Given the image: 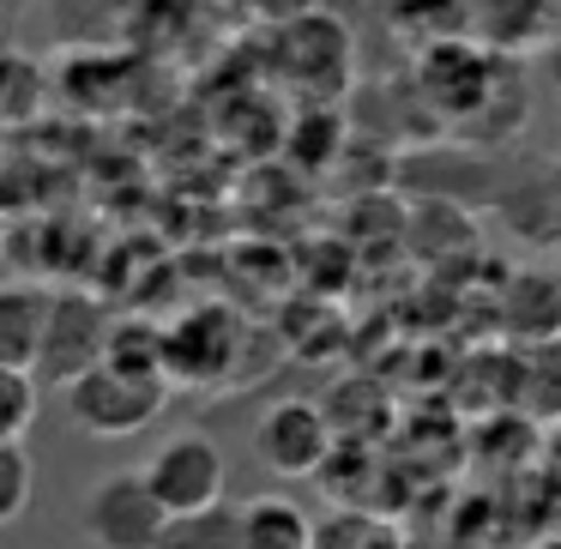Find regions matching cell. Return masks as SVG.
<instances>
[{
	"label": "cell",
	"mask_w": 561,
	"mask_h": 549,
	"mask_svg": "<svg viewBox=\"0 0 561 549\" xmlns=\"http://www.w3.org/2000/svg\"><path fill=\"white\" fill-rule=\"evenodd\" d=\"M242 537L248 549H314V519L290 495H248L242 501Z\"/></svg>",
	"instance_id": "10"
},
{
	"label": "cell",
	"mask_w": 561,
	"mask_h": 549,
	"mask_svg": "<svg viewBox=\"0 0 561 549\" xmlns=\"http://www.w3.org/2000/svg\"><path fill=\"white\" fill-rule=\"evenodd\" d=\"M31 416H37V375L0 368V447H7V441H25Z\"/></svg>",
	"instance_id": "16"
},
{
	"label": "cell",
	"mask_w": 561,
	"mask_h": 549,
	"mask_svg": "<svg viewBox=\"0 0 561 549\" xmlns=\"http://www.w3.org/2000/svg\"><path fill=\"white\" fill-rule=\"evenodd\" d=\"M103 363L122 368V375L170 380V344H163V327H151V320H122V327H110Z\"/></svg>",
	"instance_id": "12"
},
{
	"label": "cell",
	"mask_w": 561,
	"mask_h": 549,
	"mask_svg": "<svg viewBox=\"0 0 561 549\" xmlns=\"http://www.w3.org/2000/svg\"><path fill=\"white\" fill-rule=\"evenodd\" d=\"M61 404L73 416L79 435H98V441H127L139 428H151L163 411H170V380H146V375H122V368L98 363L61 387Z\"/></svg>",
	"instance_id": "1"
},
{
	"label": "cell",
	"mask_w": 561,
	"mask_h": 549,
	"mask_svg": "<svg viewBox=\"0 0 561 549\" xmlns=\"http://www.w3.org/2000/svg\"><path fill=\"white\" fill-rule=\"evenodd\" d=\"M175 513L158 501L146 471H110L85 495V537L98 549H163Z\"/></svg>",
	"instance_id": "2"
},
{
	"label": "cell",
	"mask_w": 561,
	"mask_h": 549,
	"mask_svg": "<svg viewBox=\"0 0 561 549\" xmlns=\"http://www.w3.org/2000/svg\"><path fill=\"white\" fill-rule=\"evenodd\" d=\"M163 549H248L242 537V507L218 501V507H199V513H182L163 537Z\"/></svg>",
	"instance_id": "14"
},
{
	"label": "cell",
	"mask_w": 561,
	"mask_h": 549,
	"mask_svg": "<svg viewBox=\"0 0 561 549\" xmlns=\"http://www.w3.org/2000/svg\"><path fill=\"white\" fill-rule=\"evenodd\" d=\"M513 392H519L525 416H537V423H561V339L525 344V356L513 363Z\"/></svg>",
	"instance_id": "11"
},
{
	"label": "cell",
	"mask_w": 561,
	"mask_h": 549,
	"mask_svg": "<svg viewBox=\"0 0 561 549\" xmlns=\"http://www.w3.org/2000/svg\"><path fill=\"white\" fill-rule=\"evenodd\" d=\"M549 187H556V199H561V163H556V170H549Z\"/></svg>",
	"instance_id": "18"
},
{
	"label": "cell",
	"mask_w": 561,
	"mask_h": 549,
	"mask_svg": "<svg viewBox=\"0 0 561 549\" xmlns=\"http://www.w3.org/2000/svg\"><path fill=\"white\" fill-rule=\"evenodd\" d=\"M543 459H549V465H561V423L549 428V441H543ZM556 477H561V471H556Z\"/></svg>",
	"instance_id": "17"
},
{
	"label": "cell",
	"mask_w": 561,
	"mask_h": 549,
	"mask_svg": "<svg viewBox=\"0 0 561 549\" xmlns=\"http://www.w3.org/2000/svg\"><path fill=\"white\" fill-rule=\"evenodd\" d=\"M399 175L404 187H416L423 199H440V206H489L507 187L483 151H428V158H411Z\"/></svg>",
	"instance_id": "7"
},
{
	"label": "cell",
	"mask_w": 561,
	"mask_h": 549,
	"mask_svg": "<svg viewBox=\"0 0 561 549\" xmlns=\"http://www.w3.org/2000/svg\"><path fill=\"white\" fill-rule=\"evenodd\" d=\"M110 308L85 290H55L49 302V332H43L37 351V380L43 387H73L85 368L103 363V344H110Z\"/></svg>",
	"instance_id": "3"
},
{
	"label": "cell",
	"mask_w": 561,
	"mask_h": 549,
	"mask_svg": "<svg viewBox=\"0 0 561 549\" xmlns=\"http://www.w3.org/2000/svg\"><path fill=\"white\" fill-rule=\"evenodd\" d=\"M507 327L531 344L561 339V278L556 272H513L507 284Z\"/></svg>",
	"instance_id": "9"
},
{
	"label": "cell",
	"mask_w": 561,
	"mask_h": 549,
	"mask_svg": "<svg viewBox=\"0 0 561 549\" xmlns=\"http://www.w3.org/2000/svg\"><path fill=\"white\" fill-rule=\"evenodd\" d=\"M254 459L278 477H320L332 459V416L308 399H278L254 423Z\"/></svg>",
	"instance_id": "5"
},
{
	"label": "cell",
	"mask_w": 561,
	"mask_h": 549,
	"mask_svg": "<svg viewBox=\"0 0 561 549\" xmlns=\"http://www.w3.org/2000/svg\"><path fill=\"white\" fill-rule=\"evenodd\" d=\"M163 344H170V387H206V380H224L236 363V320L224 308H194L175 327H163Z\"/></svg>",
	"instance_id": "6"
},
{
	"label": "cell",
	"mask_w": 561,
	"mask_h": 549,
	"mask_svg": "<svg viewBox=\"0 0 561 549\" xmlns=\"http://www.w3.org/2000/svg\"><path fill=\"white\" fill-rule=\"evenodd\" d=\"M314 549H404V531L368 507H332L314 519Z\"/></svg>",
	"instance_id": "13"
},
{
	"label": "cell",
	"mask_w": 561,
	"mask_h": 549,
	"mask_svg": "<svg viewBox=\"0 0 561 549\" xmlns=\"http://www.w3.org/2000/svg\"><path fill=\"white\" fill-rule=\"evenodd\" d=\"M49 302H55V290H43V284H0V368L37 375Z\"/></svg>",
	"instance_id": "8"
},
{
	"label": "cell",
	"mask_w": 561,
	"mask_h": 549,
	"mask_svg": "<svg viewBox=\"0 0 561 549\" xmlns=\"http://www.w3.org/2000/svg\"><path fill=\"white\" fill-rule=\"evenodd\" d=\"M146 483L158 489V501L182 519V513H199V507H218L224 501V447L211 435H199V428H182V435H170L158 453H151L146 465Z\"/></svg>",
	"instance_id": "4"
},
{
	"label": "cell",
	"mask_w": 561,
	"mask_h": 549,
	"mask_svg": "<svg viewBox=\"0 0 561 549\" xmlns=\"http://www.w3.org/2000/svg\"><path fill=\"white\" fill-rule=\"evenodd\" d=\"M31 495H37V465H31V453L19 441H7L0 447V531L31 507Z\"/></svg>",
	"instance_id": "15"
}]
</instances>
